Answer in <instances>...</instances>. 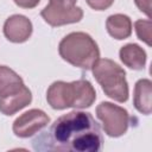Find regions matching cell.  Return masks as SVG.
I'll return each instance as SVG.
<instances>
[{"mask_svg": "<svg viewBox=\"0 0 152 152\" xmlns=\"http://www.w3.org/2000/svg\"><path fill=\"white\" fill-rule=\"evenodd\" d=\"M32 144L36 151L99 152L102 150L103 138L90 113L72 110L59 116Z\"/></svg>", "mask_w": 152, "mask_h": 152, "instance_id": "1", "label": "cell"}, {"mask_svg": "<svg viewBox=\"0 0 152 152\" xmlns=\"http://www.w3.org/2000/svg\"><path fill=\"white\" fill-rule=\"evenodd\" d=\"M96 100V91L87 80L72 82L56 81L46 91V101L53 109L88 108Z\"/></svg>", "mask_w": 152, "mask_h": 152, "instance_id": "2", "label": "cell"}, {"mask_svg": "<svg viewBox=\"0 0 152 152\" xmlns=\"http://www.w3.org/2000/svg\"><path fill=\"white\" fill-rule=\"evenodd\" d=\"M59 56L74 66L90 70L100 58L96 42L86 32H71L58 45Z\"/></svg>", "mask_w": 152, "mask_h": 152, "instance_id": "3", "label": "cell"}, {"mask_svg": "<svg viewBox=\"0 0 152 152\" xmlns=\"http://www.w3.org/2000/svg\"><path fill=\"white\" fill-rule=\"evenodd\" d=\"M32 101L31 90L24 84L23 78L6 65H0V112L13 115L28 106Z\"/></svg>", "mask_w": 152, "mask_h": 152, "instance_id": "4", "label": "cell"}, {"mask_svg": "<svg viewBox=\"0 0 152 152\" xmlns=\"http://www.w3.org/2000/svg\"><path fill=\"white\" fill-rule=\"evenodd\" d=\"M91 71L108 97L118 102H126L128 100L129 91L126 72L118 63L108 58H99L93 65Z\"/></svg>", "mask_w": 152, "mask_h": 152, "instance_id": "5", "label": "cell"}, {"mask_svg": "<svg viewBox=\"0 0 152 152\" xmlns=\"http://www.w3.org/2000/svg\"><path fill=\"white\" fill-rule=\"evenodd\" d=\"M96 116L102 122L104 133L112 138L124 135L131 121V116L125 108L106 101L96 107Z\"/></svg>", "mask_w": 152, "mask_h": 152, "instance_id": "6", "label": "cell"}, {"mask_svg": "<svg viewBox=\"0 0 152 152\" xmlns=\"http://www.w3.org/2000/svg\"><path fill=\"white\" fill-rule=\"evenodd\" d=\"M77 0H49L40 15L50 26L57 27L78 23L83 18V10L76 6Z\"/></svg>", "mask_w": 152, "mask_h": 152, "instance_id": "7", "label": "cell"}, {"mask_svg": "<svg viewBox=\"0 0 152 152\" xmlns=\"http://www.w3.org/2000/svg\"><path fill=\"white\" fill-rule=\"evenodd\" d=\"M50 122L49 115L42 109H30L19 115L12 126L13 133L19 138H28L38 133Z\"/></svg>", "mask_w": 152, "mask_h": 152, "instance_id": "8", "label": "cell"}, {"mask_svg": "<svg viewBox=\"0 0 152 152\" xmlns=\"http://www.w3.org/2000/svg\"><path fill=\"white\" fill-rule=\"evenodd\" d=\"M32 23L23 14H13L8 17L4 24V34L12 43H24L32 34Z\"/></svg>", "mask_w": 152, "mask_h": 152, "instance_id": "9", "label": "cell"}, {"mask_svg": "<svg viewBox=\"0 0 152 152\" xmlns=\"http://www.w3.org/2000/svg\"><path fill=\"white\" fill-rule=\"evenodd\" d=\"M152 82L148 78L139 80L134 86L133 104L138 112L144 115H150L152 110Z\"/></svg>", "mask_w": 152, "mask_h": 152, "instance_id": "10", "label": "cell"}, {"mask_svg": "<svg viewBox=\"0 0 152 152\" xmlns=\"http://www.w3.org/2000/svg\"><path fill=\"white\" fill-rule=\"evenodd\" d=\"M119 56L121 62L133 70H142L146 64V52L138 44H126L120 51Z\"/></svg>", "mask_w": 152, "mask_h": 152, "instance_id": "11", "label": "cell"}, {"mask_svg": "<svg viewBox=\"0 0 152 152\" xmlns=\"http://www.w3.org/2000/svg\"><path fill=\"white\" fill-rule=\"evenodd\" d=\"M106 28L114 39L122 40L132 33V20L126 14H112L106 20Z\"/></svg>", "mask_w": 152, "mask_h": 152, "instance_id": "12", "label": "cell"}, {"mask_svg": "<svg viewBox=\"0 0 152 152\" xmlns=\"http://www.w3.org/2000/svg\"><path fill=\"white\" fill-rule=\"evenodd\" d=\"M134 28H135V33L138 36V38L140 40H142L144 43H146L148 46H151V37H152V24L151 21L144 20V19H139L134 23Z\"/></svg>", "mask_w": 152, "mask_h": 152, "instance_id": "13", "label": "cell"}, {"mask_svg": "<svg viewBox=\"0 0 152 152\" xmlns=\"http://www.w3.org/2000/svg\"><path fill=\"white\" fill-rule=\"evenodd\" d=\"M86 1L95 11H104L109 8L114 2V0H86Z\"/></svg>", "mask_w": 152, "mask_h": 152, "instance_id": "14", "label": "cell"}, {"mask_svg": "<svg viewBox=\"0 0 152 152\" xmlns=\"http://www.w3.org/2000/svg\"><path fill=\"white\" fill-rule=\"evenodd\" d=\"M137 7L145 13L148 18L151 17V0H134Z\"/></svg>", "mask_w": 152, "mask_h": 152, "instance_id": "15", "label": "cell"}, {"mask_svg": "<svg viewBox=\"0 0 152 152\" xmlns=\"http://www.w3.org/2000/svg\"><path fill=\"white\" fill-rule=\"evenodd\" d=\"M14 4L21 8H34L40 0H13Z\"/></svg>", "mask_w": 152, "mask_h": 152, "instance_id": "16", "label": "cell"}]
</instances>
